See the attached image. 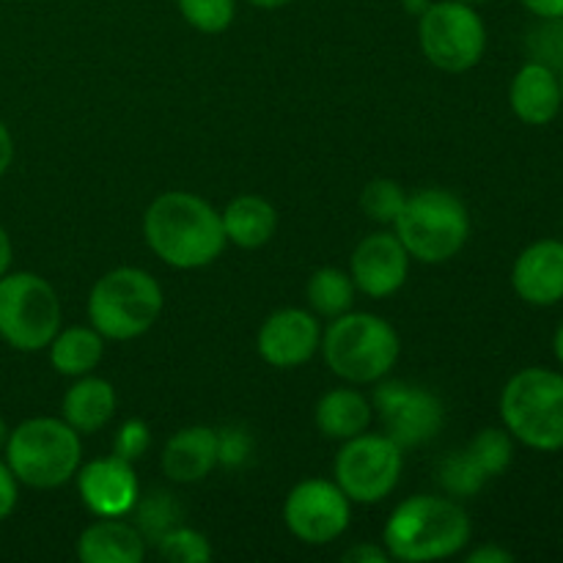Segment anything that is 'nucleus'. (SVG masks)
Returning a JSON list of instances; mask_svg holds the SVG:
<instances>
[{
	"label": "nucleus",
	"mask_w": 563,
	"mask_h": 563,
	"mask_svg": "<svg viewBox=\"0 0 563 563\" xmlns=\"http://www.w3.org/2000/svg\"><path fill=\"white\" fill-rule=\"evenodd\" d=\"M418 42L429 64L449 75H462L482 64L487 53V25L476 5L432 0L418 14Z\"/></svg>",
	"instance_id": "obj_9"
},
{
	"label": "nucleus",
	"mask_w": 563,
	"mask_h": 563,
	"mask_svg": "<svg viewBox=\"0 0 563 563\" xmlns=\"http://www.w3.org/2000/svg\"><path fill=\"white\" fill-rule=\"evenodd\" d=\"M132 515H135V526L141 528L146 542L152 544L170 528L181 526V506L170 493H152L146 498H137Z\"/></svg>",
	"instance_id": "obj_27"
},
{
	"label": "nucleus",
	"mask_w": 563,
	"mask_h": 563,
	"mask_svg": "<svg viewBox=\"0 0 563 563\" xmlns=\"http://www.w3.org/2000/svg\"><path fill=\"white\" fill-rule=\"evenodd\" d=\"M75 482L80 500L93 517H126L141 498L135 465L115 454L80 465Z\"/></svg>",
	"instance_id": "obj_15"
},
{
	"label": "nucleus",
	"mask_w": 563,
	"mask_h": 563,
	"mask_svg": "<svg viewBox=\"0 0 563 563\" xmlns=\"http://www.w3.org/2000/svg\"><path fill=\"white\" fill-rule=\"evenodd\" d=\"M500 421L526 449L539 454L563 451V374L544 366L511 374L500 390Z\"/></svg>",
	"instance_id": "obj_4"
},
{
	"label": "nucleus",
	"mask_w": 563,
	"mask_h": 563,
	"mask_svg": "<svg viewBox=\"0 0 563 563\" xmlns=\"http://www.w3.org/2000/svg\"><path fill=\"white\" fill-rule=\"evenodd\" d=\"M251 5H256V9H264V11H273V9H284V5L295 3V0H247Z\"/></svg>",
	"instance_id": "obj_39"
},
{
	"label": "nucleus",
	"mask_w": 563,
	"mask_h": 563,
	"mask_svg": "<svg viewBox=\"0 0 563 563\" xmlns=\"http://www.w3.org/2000/svg\"><path fill=\"white\" fill-rule=\"evenodd\" d=\"M372 407L383 423V434L401 449L427 445L445 427V407L440 396L405 379H379Z\"/></svg>",
	"instance_id": "obj_11"
},
{
	"label": "nucleus",
	"mask_w": 563,
	"mask_h": 563,
	"mask_svg": "<svg viewBox=\"0 0 563 563\" xmlns=\"http://www.w3.org/2000/svg\"><path fill=\"white\" fill-rule=\"evenodd\" d=\"M322 344V324L306 308H280L262 322L256 335V350L262 361L273 368H300L311 361Z\"/></svg>",
	"instance_id": "obj_13"
},
{
	"label": "nucleus",
	"mask_w": 563,
	"mask_h": 563,
	"mask_svg": "<svg viewBox=\"0 0 563 563\" xmlns=\"http://www.w3.org/2000/svg\"><path fill=\"white\" fill-rule=\"evenodd\" d=\"M58 291L38 273L9 269L0 278V341L16 352H42L60 330Z\"/></svg>",
	"instance_id": "obj_8"
},
{
	"label": "nucleus",
	"mask_w": 563,
	"mask_h": 563,
	"mask_svg": "<svg viewBox=\"0 0 563 563\" xmlns=\"http://www.w3.org/2000/svg\"><path fill=\"white\" fill-rule=\"evenodd\" d=\"M394 234L407 247L412 262L445 264L460 256L471 240V212L456 192L443 187H423L407 196Z\"/></svg>",
	"instance_id": "obj_6"
},
{
	"label": "nucleus",
	"mask_w": 563,
	"mask_h": 563,
	"mask_svg": "<svg viewBox=\"0 0 563 563\" xmlns=\"http://www.w3.org/2000/svg\"><path fill=\"white\" fill-rule=\"evenodd\" d=\"M163 286L141 267L104 273L88 295V322L104 341H135L157 324L163 313Z\"/></svg>",
	"instance_id": "obj_7"
},
{
	"label": "nucleus",
	"mask_w": 563,
	"mask_h": 563,
	"mask_svg": "<svg viewBox=\"0 0 563 563\" xmlns=\"http://www.w3.org/2000/svg\"><path fill=\"white\" fill-rule=\"evenodd\" d=\"M16 504H20V482L5 460H0V522L14 515Z\"/></svg>",
	"instance_id": "obj_33"
},
{
	"label": "nucleus",
	"mask_w": 563,
	"mask_h": 563,
	"mask_svg": "<svg viewBox=\"0 0 563 563\" xmlns=\"http://www.w3.org/2000/svg\"><path fill=\"white\" fill-rule=\"evenodd\" d=\"M146 548L141 528L126 517H99L77 537V559L82 563H141Z\"/></svg>",
	"instance_id": "obj_19"
},
{
	"label": "nucleus",
	"mask_w": 563,
	"mask_h": 563,
	"mask_svg": "<svg viewBox=\"0 0 563 563\" xmlns=\"http://www.w3.org/2000/svg\"><path fill=\"white\" fill-rule=\"evenodd\" d=\"M559 77H561V93H563V64L559 66Z\"/></svg>",
	"instance_id": "obj_44"
},
{
	"label": "nucleus",
	"mask_w": 563,
	"mask_h": 563,
	"mask_svg": "<svg viewBox=\"0 0 563 563\" xmlns=\"http://www.w3.org/2000/svg\"><path fill=\"white\" fill-rule=\"evenodd\" d=\"M11 262H14V245H11L9 231L0 225V278L11 269Z\"/></svg>",
	"instance_id": "obj_38"
},
{
	"label": "nucleus",
	"mask_w": 563,
	"mask_h": 563,
	"mask_svg": "<svg viewBox=\"0 0 563 563\" xmlns=\"http://www.w3.org/2000/svg\"><path fill=\"white\" fill-rule=\"evenodd\" d=\"M511 561H515V553L493 542L482 544V548H476L473 553H467V563H511Z\"/></svg>",
	"instance_id": "obj_36"
},
{
	"label": "nucleus",
	"mask_w": 563,
	"mask_h": 563,
	"mask_svg": "<svg viewBox=\"0 0 563 563\" xmlns=\"http://www.w3.org/2000/svg\"><path fill=\"white\" fill-rule=\"evenodd\" d=\"M14 154H16L14 135H11V130L5 126V121H0V179L9 174L11 163H14Z\"/></svg>",
	"instance_id": "obj_37"
},
{
	"label": "nucleus",
	"mask_w": 563,
	"mask_h": 563,
	"mask_svg": "<svg viewBox=\"0 0 563 563\" xmlns=\"http://www.w3.org/2000/svg\"><path fill=\"white\" fill-rule=\"evenodd\" d=\"M143 240L159 262L174 269L209 267L229 245L218 209L187 190H168L148 203Z\"/></svg>",
	"instance_id": "obj_1"
},
{
	"label": "nucleus",
	"mask_w": 563,
	"mask_h": 563,
	"mask_svg": "<svg viewBox=\"0 0 563 563\" xmlns=\"http://www.w3.org/2000/svg\"><path fill=\"white\" fill-rule=\"evenodd\" d=\"M49 366L60 377H86L99 368L104 357V335L91 324L60 328L47 346Z\"/></svg>",
	"instance_id": "obj_23"
},
{
	"label": "nucleus",
	"mask_w": 563,
	"mask_h": 563,
	"mask_svg": "<svg viewBox=\"0 0 563 563\" xmlns=\"http://www.w3.org/2000/svg\"><path fill=\"white\" fill-rule=\"evenodd\" d=\"M344 561H350V563H385V561H390V555H388V550H385V548L361 542V544H355L352 550H346Z\"/></svg>",
	"instance_id": "obj_35"
},
{
	"label": "nucleus",
	"mask_w": 563,
	"mask_h": 563,
	"mask_svg": "<svg viewBox=\"0 0 563 563\" xmlns=\"http://www.w3.org/2000/svg\"><path fill=\"white\" fill-rule=\"evenodd\" d=\"M284 522L297 542L322 548L346 533L352 522V500L328 478H302L284 500Z\"/></svg>",
	"instance_id": "obj_12"
},
{
	"label": "nucleus",
	"mask_w": 563,
	"mask_h": 563,
	"mask_svg": "<svg viewBox=\"0 0 563 563\" xmlns=\"http://www.w3.org/2000/svg\"><path fill=\"white\" fill-rule=\"evenodd\" d=\"M553 355H555V361H559L563 366V319H561V324L555 328V333H553Z\"/></svg>",
	"instance_id": "obj_40"
},
{
	"label": "nucleus",
	"mask_w": 563,
	"mask_h": 563,
	"mask_svg": "<svg viewBox=\"0 0 563 563\" xmlns=\"http://www.w3.org/2000/svg\"><path fill=\"white\" fill-rule=\"evenodd\" d=\"M537 20H563V0H517Z\"/></svg>",
	"instance_id": "obj_34"
},
{
	"label": "nucleus",
	"mask_w": 563,
	"mask_h": 563,
	"mask_svg": "<svg viewBox=\"0 0 563 563\" xmlns=\"http://www.w3.org/2000/svg\"><path fill=\"white\" fill-rule=\"evenodd\" d=\"M159 467L174 484H198L218 467V432L212 427H185L168 438Z\"/></svg>",
	"instance_id": "obj_18"
},
{
	"label": "nucleus",
	"mask_w": 563,
	"mask_h": 563,
	"mask_svg": "<svg viewBox=\"0 0 563 563\" xmlns=\"http://www.w3.org/2000/svg\"><path fill=\"white\" fill-rule=\"evenodd\" d=\"M509 108L528 126L553 124L563 110L559 69L544 60H526L511 77Z\"/></svg>",
	"instance_id": "obj_17"
},
{
	"label": "nucleus",
	"mask_w": 563,
	"mask_h": 563,
	"mask_svg": "<svg viewBox=\"0 0 563 563\" xmlns=\"http://www.w3.org/2000/svg\"><path fill=\"white\" fill-rule=\"evenodd\" d=\"M115 407H119V399H115L113 385L102 377L86 374V377H75V383L66 388L60 399V418L80 438H88V434L102 432L113 421Z\"/></svg>",
	"instance_id": "obj_20"
},
{
	"label": "nucleus",
	"mask_w": 563,
	"mask_h": 563,
	"mask_svg": "<svg viewBox=\"0 0 563 563\" xmlns=\"http://www.w3.org/2000/svg\"><path fill=\"white\" fill-rule=\"evenodd\" d=\"M148 445H152V432H148L146 423L137 421V418H130V421L121 423L119 432H115L113 454L135 465V462L146 454Z\"/></svg>",
	"instance_id": "obj_31"
},
{
	"label": "nucleus",
	"mask_w": 563,
	"mask_h": 563,
	"mask_svg": "<svg viewBox=\"0 0 563 563\" xmlns=\"http://www.w3.org/2000/svg\"><path fill=\"white\" fill-rule=\"evenodd\" d=\"M253 440L245 429H223L218 432V465L240 467L251 456Z\"/></svg>",
	"instance_id": "obj_32"
},
{
	"label": "nucleus",
	"mask_w": 563,
	"mask_h": 563,
	"mask_svg": "<svg viewBox=\"0 0 563 563\" xmlns=\"http://www.w3.org/2000/svg\"><path fill=\"white\" fill-rule=\"evenodd\" d=\"M511 289L533 308L563 302V240H537L522 247L511 264Z\"/></svg>",
	"instance_id": "obj_16"
},
{
	"label": "nucleus",
	"mask_w": 563,
	"mask_h": 563,
	"mask_svg": "<svg viewBox=\"0 0 563 563\" xmlns=\"http://www.w3.org/2000/svg\"><path fill=\"white\" fill-rule=\"evenodd\" d=\"M9 432H11V427L3 421V416H0V454H3L5 443H9Z\"/></svg>",
	"instance_id": "obj_42"
},
{
	"label": "nucleus",
	"mask_w": 563,
	"mask_h": 563,
	"mask_svg": "<svg viewBox=\"0 0 563 563\" xmlns=\"http://www.w3.org/2000/svg\"><path fill=\"white\" fill-rule=\"evenodd\" d=\"M465 449L471 451L473 460L478 462V467L487 473L489 482L504 476L511 467V462H515V438H511L504 427L482 429V432L473 434L471 443H467Z\"/></svg>",
	"instance_id": "obj_26"
},
{
	"label": "nucleus",
	"mask_w": 563,
	"mask_h": 563,
	"mask_svg": "<svg viewBox=\"0 0 563 563\" xmlns=\"http://www.w3.org/2000/svg\"><path fill=\"white\" fill-rule=\"evenodd\" d=\"M401 3H405V11L407 14H421L423 9H427L429 3H432V0H401Z\"/></svg>",
	"instance_id": "obj_41"
},
{
	"label": "nucleus",
	"mask_w": 563,
	"mask_h": 563,
	"mask_svg": "<svg viewBox=\"0 0 563 563\" xmlns=\"http://www.w3.org/2000/svg\"><path fill=\"white\" fill-rule=\"evenodd\" d=\"M405 201H407L405 187L394 179H374L368 181L361 192L363 214L379 225H394V220L399 218Z\"/></svg>",
	"instance_id": "obj_30"
},
{
	"label": "nucleus",
	"mask_w": 563,
	"mask_h": 563,
	"mask_svg": "<svg viewBox=\"0 0 563 563\" xmlns=\"http://www.w3.org/2000/svg\"><path fill=\"white\" fill-rule=\"evenodd\" d=\"M473 526L465 506L451 495H412L390 511L383 548L390 559L432 563L454 559L471 544Z\"/></svg>",
	"instance_id": "obj_2"
},
{
	"label": "nucleus",
	"mask_w": 563,
	"mask_h": 563,
	"mask_svg": "<svg viewBox=\"0 0 563 563\" xmlns=\"http://www.w3.org/2000/svg\"><path fill=\"white\" fill-rule=\"evenodd\" d=\"M220 220H223L225 242L242 251L264 247L278 231V212L262 196H236L220 212Z\"/></svg>",
	"instance_id": "obj_22"
},
{
	"label": "nucleus",
	"mask_w": 563,
	"mask_h": 563,
	"mask_svg": "<svg viewBox=\"0 0 563 563\" xmlns=\"http://www.w3.org/2000/svg\"><path fill=\"white\" fill-rule=\"evenodd\" d=\"M154 550L159 553V559L174 563H207L212 559V544H209V539L201 531L187 526H176L168 533H163L154 542Z\"/></svg>",
	"instance_id": "obj_28"
},
{
	"label": "nucleus",
	"mask_w": 563,
	"mask_h": 563,
	"mask_svg": "<svg viewBox=\"0 0 563 563\" xmlns=\"http://www.w3.org/2000/svg\"><path fill=\"white\" fill-rule=\"evenodd\" d=\"M374 421V407L361 390L352 388H333L317 401L313 407V423H317L319 434L328 440H344L357 438V434L368 432Z\"/></svg>",
	"instance_id": "obj_21"
},
{
	"label": "nucleus",
	"mask_w": 563,
	"mask_h": 563,
	"mask_svg": "<svg viewBox=\"0 0 563 563\" xmlns=\"http://www.w3.org/2000/svg\"><path fill=\"white\" fill-rule=\"evenodd\" d=\"M181 20L198 33H218L229 31L236 16V0H176Z\"/></svg>",
	"instance_id": "obj_29"
},
{
	"label": "nucleus",
	"mask_w": 563,
	"mask_h": 563,
	"mask_svg": "<svg viewBox=\"0 0 563 563\" xmlns=\"http://www.w3.org/2000/svg\"><path fill=\"white\" fill-rule=\"evenodd\" d=\"M405 473V449L388 434L363 432L341 443L333 462V482L352 504L374 506L390 498Z\"/></svg>",
	"instance_id": "obj_10"
},
{
	"label": "nucleus",
	"mask_w": 563,
	"mask_h": 563,
	"mask_svg": "<svg viewBox=\"0 0 563 563\" xmlns=\"http://www.w3.org/2000/svg\"><path fill=\"white\" fill-rule=\"evenodd\" d=\"M462 3H471V5H478V3H489V0H462Z\"/></svg>",
	"instance_id": "obj_43"
},
{
	"label": "nucleus",
	"mask_w": 563,
	"mask_h": 563,
	"mask_svg": "<svg viewBox=\"0 0 563 563\" xmlns=\"http://www.w3.org/2000/svg\"><path fill=\"white\" fill-rule=\"evenodd\" d=\"M438 482L443 487L445 495L456 500L476 498L484 487H487V473L478 467V462L473 460V454L467 449L449 451V454L440 460L438 465Z\"/></svg>",
	"instance_id": "obj_25"
},
{
	"label": "nucleus",
	"mask_w": 563,
	"mask_h": 563,
	"mask_svg": "<svg viewBox=\"0 0 563 563\" xmlns=\"http://www.w3.org/2000/svg\"><path fill=\"white\" fill-rule=\"evenodd\" d=\"M355 280L346 269L339 267H319L317 273L308 278L306 297L311 311L317 313L319 319H335L341 313L352 311L355 306Z\"/></svg>",
	"instance_id": "obj_24"
},
{
	"label": "nucleus",
	"mask_w": 563,
	"mask_h": 563,
	"mask_svg": "<svg viewBox=\"0 0 563 563\" xmlns=\"http://www.w3.org/2000/svg\"><path fill=\"white\" fill-rule=\"evenodd\" d=\"M3 460L22 487L58 489L80 471L82 438L64 418H27L9 432Z\"/></svg>",
	"instance_id": "obj_5"
},
{
	"label": "nucleus",
	"mask_w": 563,
	"mask_h": 563,
	"mask_svg": "<svg viewBox=\"0 0 563 563\" xmlns=\"http://www.w3.org/2000/svg\"><path fill=\"white\" fill-rule=\"evenodd\" d=\"M410 253L394 231H374L363 236L350 258L355 289L372 300L394 297L410 278Z\"/></svg>",
	"instance_id": "obj_14"
},
{
	"label": "nucleus",
	"mask_w": 563,
	"mask_h": 563,
	"mask_svg": "<svg viewBox=\"0 0 563 563\" xmlns=\"http://www.w3.org/2000/svg\"><path fill=\"white\" fill-rule=\"evenodd\" d=\"M319 352L346 385H377L394 372L401 341L394 324L377 313L346 311L322 330Z\"/></svg>",
	"instance_id": "obj_3"
}]
</instances>
